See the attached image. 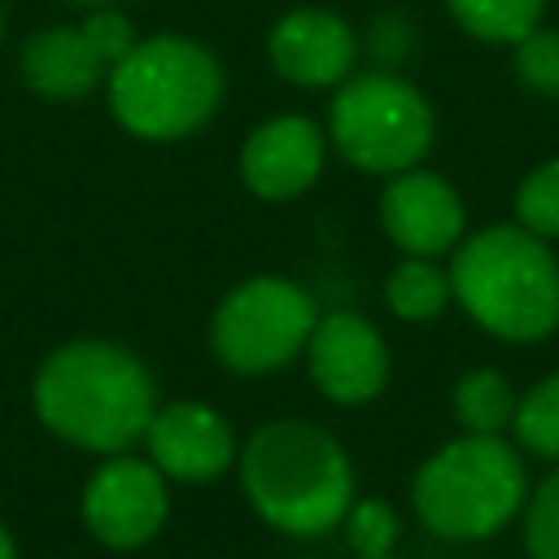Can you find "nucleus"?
<instances>
[{
    "mask_svg": "<svg viewBox=\"0 0 559 559\" xmlns=\"http://www.w3.org/2000/svg\"><path fill=\"white\" fill-rule=\"evenodd\" d=\"M35 411L70 445L118 454L144 437L157 411L153 376L114 341H70L39 367Z\"/></svg>",
    "mask_w": 559,
    "mask_h": 559,
    "instance_id": "nucleus-1",
    "label": "nucleus"
},
{
    "mask_svg": "<svg viewBox=\"0 0 559 559\" xmlns=\"http://www.w3.org/2000/svg\"><path fill=\"white\" fill-rule=\"evenodd\" d=\"M240 485L253 511L280 533H328L354 507L349 454L306 419L262 424L240 454Z\"/></svg>",
    "mask_w": 559,
    "mask_h": 559,
    "instance_id": "nucleus-2",
    "label": "nucleus"
},
{
    "mask_svg": "<svg viewBox=\"0 0 559 559\" xmlns=\"http://www.w3.org/2000/svg\"><path fill=\"white\" fill-rule=\"evenodd\" d=\"M450 288L472 323L502 341H542L559 328V258L520 223L463 236Z\"/></svg>",
    "mask_w": 559,
    "mask_h": 559,
    "instance_id": "nucleus-3",
    "label": "nucleus"
},
{
    "mask_svg": "<svg viewBox=\"0 0 559 559\" xmlns=\"http://www.w3.org/2000/svg\"><path fill=\"white\" fill-rule=\"evenodd\" d=\"M109 114L140 140H183L223 105V70L210 48L183 35L135 39L109 70Z\"/></svg>",
    "mask_w": 559,
    "mask_h": 559,
    "instance_id": "nucleus-4",
    "label": "nucleus"
},
{
    "mask_svg": "<svg viewBox=\"0 0 559 559\" xmlns=\"http://www.w3.org/2000/svg\"><path fill=\"white\" fill-rule=\"evenodd\" d=\"M524 507V463L502 437L467 432L441 445L415 476L419 520L450 542L498 533Z\"/></svg>",
    "mask_w": 559,
    "mask_h": 559,
    "instance_id": "nucleus-5",
    "label": "nucleus"
},
{
    "mask_svg": "<svg viewBox=\"0 0 559 559\" xmlns=\"http://www.w3.org/2000/svg\"><path fill=\"white\" fill-rule=\"evenodd\" d=\"M428 96L393 70L349 74L328 105V144L367 175L415 170L432 148Z\"/></svg>",
    "mask_w": 559,
    "mask_h": 559,
    "instance_id": "nucleus-6",
    "label": "nucleus"
},
{
    "mask_svg": "<svg viewBox=\"0 0 559 559\" xmlns=\"http://www.w3.org/2000/svg\"><path fill=\"white\" fill-rule=\"evenodd\" d=\"M319 323L314 297L288 275H249L240 280L210 319V345L223 367L240 376H262L297 354Z\"/></svg>",
    "mask_w": 559,
    "mask_h": 559,
    "instance_id": "nucleus-7",
    "label": "nucleus"
},
{
    "mask_svg": "<svg viewBox=\"0 0 559 559\" xmlns=\"http://www.w3.org/2000/svg\"><path fill=\"white\" fill-rule=\"evenodd\" d=\"M306 367H310L314 389L328 402L358 406L384 389L389 345L371 319H362L354 310H328V314H319V323L306 341Z\"/></svg>",
    "mask_w": 559,
    "mask_h": 559,
    "instance_id": "nucleus-8",
    "label": "nucleus"
},
{
    "mask_svg": "<svg viewBox=\"0 0 559 559\" xmlns=\"http://www.w3.org/2000/svg\"><path fill=\"white\" fill-rule=\"evenodd\" d=\"M83 520L114 550L144 546L166 520L162 472L144 459H109L83 489Z\"/></svg>",
    "mask_w": 559,
    "mask_h": 559,
    "instance_id": "nucleus-9",
    "label": "nucleus"
},
{
    "mask_svg": "<svg viewBox=\"0 0 559 559\" xmlns=\"http://www.w3.org/2000/svg\"><path fill=\"white\" fill-rule=\"evenodd\" d=\"M463 197L441 175L415 166L384 183L380 227L406 258H441L463 240Z\"/></svg>",
    "mask_w": 559,
    "mask_h": 559,
    "instance_id": "nucleus-10",
    "label": "nucleus"
},
{
    "mask_svg": "<svg viewBox=\"0 0 559 559\" xmlns=\"http://www.w3.org/2000/svg\"><path fill=\"white\" fill-rule=\"evenodd\" d=\"M271 70L293 87H341L354 74L358 39L332 9H288L266 35Z\"/></svg>",
    "mask_w": 559,
    "mask_h": 559,
    "instance_id": "nucleus-11",
    "label": "nucleus"
},
{
    "mask_svg": "<svg viewBox=\"0 0 559 559\" xmlns=\"http://www.w3.org/2000/svg\"><path fill=\"white\" fill-rule=\"evenodd\" d=\"M328 135L306 114L266 118L240 148V179L262 201H293L323 175Z\"/></svg>",
    "mask_w": 559,
    "mask_h": 559,
    "instance_id": "nucleus-12",
    "label": "nucleus"
},
{
    "mask_svg": "<svg viewBox=\"0 0 559 559\" xmlns=\"http://www.w3.org/2000/svg\"><path fill=\"white\" fill-rule=\"evenodd\" d=\"M144 441L153 467L175 480H214L236 459V437L227 419L205 402H170L153 411Z\"/></svg>",
    "mask_w": 559,
    "mask_h": 559,
    "instance_id": "nucleus-13",
    "label": "nucleus"
},
{
    "mask_svg": "<svg viewBox=\"0 0 559 559\" xmlns=\"http://www.w3.org/2000/svg\"><path fill=\"white\" fill-rule=\"evenodd\" d=\"M22 79L31 92L48 100H74V96H87L100 79H109V66L87 44L83 26H48L26 39Z\"/></svg>",
    "mask_w": 559,
    "mask_h": 559,
    "instance_id": "nucleus-14",
    "label": "nucleus"
},
{
    "mask_svg": "<svg viewBox=\"0 0 559 559\" xmlns=\"http://www.w3.org/2000/svg\"><path fill=\"white\" fill-rule=\"evenodd\" d=\"M450 271H441L432 258H402L384 280V301L406 323H428L450 306Z\"/></svg>",
    "mask_w": 559,
    "mask_h": 559,
    "instance_id": "nucleus-15",
    "label": "nucleus"
},
{
    "mask_svg": "<svg viewBox=\"0 0 559 559\" xmlns=\"http://www.w3.org/2000/svg\"><path fill=\"white\" fill-rule=\"evenodd\" d=\"M450 17L480 44H520L542 26L546 0H445Z\"/></svg>",
    "mask_w": 559,
    "mask_h": 559,
    "instance_id": "nucleus-16",
    "label": "nucleus"
},
{
    "mask_svg": "<svg viewBox=\"0 0 559 559\" xmlns=\"http://www.w3.org/2000/svg\"><path fill=\"white\" fill-rule=\"evenodd\" d=\"M515 402L520 397L511 393L507 376L493 367H476L454 384V415L467 432H480V437H498L515 419Z\"/></svg>",
    "mask_w": 559,
    "mask_h": 559,
    "instance_id": "nucleus-17",
    "label": "nucleus"
},
{
    "mask_svg": "<svg viewBox=\"0 0 559 559\" xmlns=\"http://www.w3.org/2000/svg\"><path fill=\"white\" fill-rule=\"evenodd\" d=\"M520 445L537 459H559V371L537 380L520 402L511 419Z\"/></svg>",
    "mask_w": 559,
    "mask_h": 559,
    "instance_id": "nucleus-18",
    "label": "nucleus"
},
{
    "mask_svg": "<svg viewBox=\"0 0 559 559\" xmlns=\"http://www.w3.org/2000/svg\"><path fill=\"white\" fill-rule=\"evenodd\" d=\"M515 223L542 240L559 236V157L533 166L515 188Z\"/></svg>",
    "mask_w": 559,
    "mask_h": 559,
    "instance_id": "nucleus-19",
    "label": "nucleus"
},
{
    "mask_svg": "<svg viewBox=\"0 0 559 559\" xmlns=\"http://www.w3.org/2000/svg\"><path fill=\"white\" fill-rule=\"evenodd\" d=\"M515 79L542 96H559V31L537 26L520 44H511Z\"/></svg>",
    "mask_w": 559,
    "mask_h": 559,
    "instance_id": "nucleus-20",
    "label": "nucleus"
},
{
    "mask_svg": "<svg viewBox=\"0 0 559 559\" xmlns=\"http://www.w3.org/2000/svg\"><path fill=\"white\" fill-rule=\"evenodd\" d=\"M345 533H349V546L358 555H389L397 542V515L380 498H367V502H354L345 511Z\"/></svg>",
    "mask_w": 559,
    "mask_h": 559,
    "instance_id": "nucleus-21",
    "label": "nucleus"
},
{
    "mask_svg": "<svg viewBox=\"0 0 559 559\" xmlns=\"http://www.w3.org/2000/svg\"><path fill=\"white\" fill-rule=\"evenodd\" d=\"M524 537H528V555L533 559H559V472H550L537 485V493L528 502Z\"/></svg>",
    "mask_w": 559,
    "mask_h": 559,
    "instance_id": "nucleus-22",
    "label": "nucleus"
},
{
    "mask_svg": "<svg viewBox=\"0 0 559 559\" xmlns=\"http://www.w3.org/2000/svg\"><path fill=\"white\" fill-rule=\"evenodd\" d=\"M83 35H87V44L100 52V61H105L109 70L135 48V31H131V22H127L118 9H109V4H100V9L87 13Z\"/></svg>",
    "mask_w": 559,
    "mask_h": 559,
    "instance_id": "nucleus-23",
    "label": "nucleus"
},
{
    "mask_svg": "<svg viewBox=\"0 0 559 559\" xmlns=\"http://www.w3.org/2000/svg\"><path fill=\"white\" fill-rule=\"evenodd\" d=\"M0 559H13V542H9V533L0 528Z\"/></svg>",
    "mask_w": 559,
    "mask_h": 559,
    "instance_id": "nucleus-24",
    "label": "nucleus"
},
{
    "mask_svg": "<svg viewBox=\"0 0 559 559\" xmlns=\"http://www.w3.org/2000/svg\"><path fill=\"white\" fill-rule=\"evenodd\" d=\"M79 4H92V9H100V4H114V0H79Z\"/></svg>",
    "mask_w": 559,
    "mask_h": 559,
    "instance_id": "nucleus-25",
    "label": "nucleus"
},
{
    "mask_svg": "<svg viewBox=\"0 0 559 559\" xmlns=\"http://www.w3.org/2000/svg\"><path fill=\"white\" fill-rule=\"evenodd\" d=\"M358 559H393V555H358Z\"/></svg>",
    "mask_w": 559,
    "mask_h": 559,
    "instance_id": "nucleus-26",
    "label": "nucleus"
},
{
    "mask_svg": "<svg viewBox=\"0 0 559 559\" xmlns=\"http://www.w3.org/2000/svg\"><path fill=\"white\" fill-rule=\"evenodd\" d=\"M0 35H4V13H0Z\"/></svg>",
    "mask_w": 559,
    "mask_h": 559,
    "instance_id": "nucleus-27",
    "label": "nucleus"
}]
</instances>
